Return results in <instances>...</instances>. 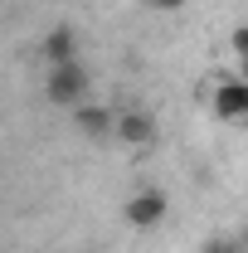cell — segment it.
I'll return each mask as SVG.
<instances>
[{
    "instance_id": "6da1fadb",
    "label": "cell",
    "mask_w": 248,
    "mask_h": 253,
    "mask_svg": "<svg viewBox=\"0 0 248 253\" xmlns=\"http://www.w3.org/2000/svg\"><path fill=\"white\" fill-rule=\"evenodd\" d=\"M88 93H93V73L83 68V59L78 63H59V68H49V78H44V97L54 102V107H78V102H88Z\"/></svg>"
},
{
    "instance_id": "7a4b0ae2",
    "label": "cell",
    "mask_w": 248,
    "mask_h": 253,
    "mask_svg": "<svg viewBox=\"0 0 248 253\" xmlns=\"http://www.w3.org/2000/svg\"><path fill=\"white\" fill-rule=\"evenodd\" d=\"M165 214H170V195L156 190V185L136 190V195L122 205V219L131 224V229H156V224H165Z\"/></svg>"
},
{
    "instance_id": "3957f363",
    "label": "cell",
    "mask_w": 248,
    "mask_h": 253,
    "mask_svg": "<svg viewBox=\"0 0 248 253\" xmlns=\"http://www.w3.org/2000/svg\"><path fill=\"white\" fill-rule=\"evenodd\" d=\"M112 136H117L122 146H136V151H141V146H156V141H161V126H156V117L146 107H122Z\"/></svg>"
},
{
    "instance_id": "277c9868",
    "label": "cell",
    "mask_w": 248,
    "mask_h": 253,
    "mask_svg": "<svg viewBox=\"0 0 248 253\" xmlns=\"http://www.w3.org/2000/svg\"><path fill=\"white\" fill-rule=\"evenodd\" d=\"M209 112H214L219 122H248V83L234 73V78H224L209 97Z\"/></svg>"
},
{
    "instance_id": "5b68a950",
    "label": "cell",
    "mask_w": 248,
    "mask_h": 253,
    "mask_svg": "<svg viewBox=\"0 0 248 253\" xmlns=\"http://www.w3.org/2000/svg\"><path fill=\"white\" fill-rule=\"evenodd\" d=\"M78 49H83V39L73 25H54V30L39 34V59L49 63V68H59V63H78Z\"/></svg>"
},
{
    "instance_id": "8992f818",
    "label": "cell",
    "mask_w": 248,
    "mask_h": 253,
    "mask_svg": "<svg viewBox=\"0 0 248 253\" xmlns=\"http://www.w3.org/2000/svg\"><path fill=\"white\" fill-rule=\"evenodd\" d=\"M73 126H78L83 136H93V141H97V136H112V131H117V112L88 97V102L73 107Z\"/></svg>"
},
{
    "instance_id": "52a82bcc",
    "label": "cell",
    "mask_w": 248,
    "mask_h": 253,
    "mask_svg": "<svg viewBox=\"0 0 248 253\" xmlns=\"http://www.w3.org/2000/svg\"><path fill=\"white\" fill-rule=\"evenodd\" d=\"M229 49H234V59H248V25H234V34H229Z\"/></svg>"
},
{
    "instance_id": "ba28073f",
    "label": "cell",
    "mask_w": 248,
    "mask_h": 253,
    "mask_svg": "<svg viewBox=\"0 0 248 253\" xmlns=\"http://www.w3.org/2000/svg\"><path fill=\"white\" fill-rule=\"evenodd\" d=\"M190 0H151V10H161V15H175V10H185Z\"/></svg>"
},
{
    "instance_id": "9c48e42d",
    "label": "cell",
    "mask_w": 248,
    "mask_h": 253,
    "mask_svg": "<svg viewBox=\"0 0 248 253\" xmlns=\"http://www.w3.org/2000/svg\"><path fill=\"white\" fill-rule=\"evenodd\" d=\"M205 253H239V244H224V239H214V244H205Z\"/></svg>"
},
{
    "instance_id": "30bf717a",
    "label": "cell",
    "mask_w": 248,
    "mask_h": 253,
    "mask_svg": "<svg viewBox=\"0 0 248 253\" xmlns=\"http://www.w3.org/2000/svg\"><path fill=\"white\" fill-rule=\"evenodd\" d=\"M239 78H244V83H248V59H239Z\"/></svg>"
},
{
    "instance_id": "8fae6325",
    "label": "cell",
    "mask_w": 248,
    "mask_h": 253,
    "mask_svg": "<svg viewBox=\"0 0 248 253\" xmlns=\"http://www.w3.org/2000/svg\"><path fill=\"white\" fill-rule=\"evenodd\" d=\"M239 249H244V253H248V224H244V234H239Z\"/></svg>"
}]
</instances>
